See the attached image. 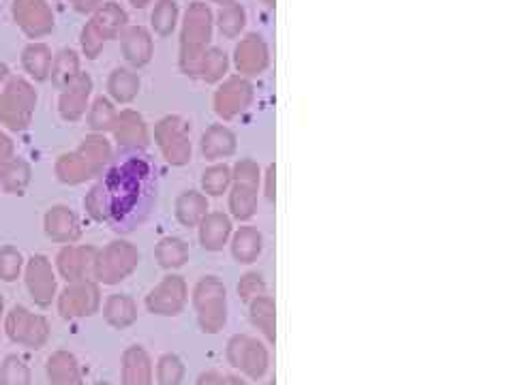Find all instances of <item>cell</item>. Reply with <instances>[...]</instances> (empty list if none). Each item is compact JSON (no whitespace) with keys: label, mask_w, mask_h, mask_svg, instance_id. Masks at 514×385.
<instances>
[{"label":"cell","mask_w":514,"mask_h":385,"mask_svg":"<svg viewBox=\"0 0 514 385\" xmlns=\"http://www.w3.org/2000/svg\"><path fill=\"white\" fill-rule=\"evenodd\" d=\"M159 191V171L142 150H123L91 192L92 215L114 232H133L146 221Z\"/></svg>","instance_id":"6da1fadb"},{"label":"cell","mask_w":514,"mask_h":385,"mask_svg":"<svg viewBox=\"0 0 514 385\" xmlns=\"http://www.w3.org/2000/svg\"><path fill=\"white\" fill-rule=\"evenodd\" d=\"M197 324L204 334H219L227 324V289L217 277H204L194 289Z\"/></svg>","instance_id":"7a4b0ae2"},{"label":"cell","mask_w":514,"mask_h":385,"mask_svg":"<svg viewBox=\"0 0 514 385\" xmlns=\"http://www.w3.org/2000/svg\"><path fill=\"white\" fill-rule=\"evenodd\" d=\"M183 65L186 73L195 75L200 73L202 59H204V45L210 39V12L204 4L195 3L194 7L186 13V24H185V35H183Z\"/></svg>","instance_id":"3957f363"},{"label":"cell","mask_w":514,"mask_h":385,"mask_svg":"<svg viewBox=\"0 0 514 385\" xmlns=\"http://www.w3.org/2000/svg\"><path fill=\"white\" fill-rule=\"evenodd\" d=\"M227 362L245 373L251 381H259L268 371L270 356L264 342L247 334H236L227 342Z\"/></svg>","instance_id":"277c9868"},{"label":"cell","mask_w":514,"mask_h":385,"mask_svg":"<svg viewBox=\"0 0 514 385\" xmlns=\"http://www.w3.org/2000/svg\"><path fill=\"white\" fill-rule=\"evenodd\" d=\"M186 300H189V287H186L185 279L178 274H170L150 291L146 306L153 315L176 317L183 313Z\"/></svg>","instance_id":"5b68a950"},{"label":"cell","mask_w":514,"mask_h":385,"mask_svg":"<svg viewBox=\"0 0 514 385\" xmlns=\"http://www.w3.org/2000/svg\"><path fill=\"white\" fill-rule=\"evenodd\" d=\"M157 139L161 150H163L165 159L171 165H186L191 161V153H194V145H191V133L189 124L180 118L171 116L165 118L157 129Z\"/></svg>","instance_id":"8992f818"},{"label":"cell","mask_w":514,"mask_h":385,"mask_svg":"<svg viewBox=\"0 0 514 385\" xmlns=\"http://www.w3.org/2000/svg\"><path fill=\"white\" fill-rule=\"evenodd\" d=\"M7 330L13 341L22 342L30 350H39L48 341V324H45L43 317L30 315L22 306H15L13 313L9 315Z\"/></svg>","instance_id":"52a82bcc"},{"label":"cell","mask_w":514,"mask_h":385,"mask_svg":"<svg viewBox=\"0 0 514 385\" xmlns=\"http://www.w3.org/2000/svg\"><path fill=\"white\" fill-rule=\"evenodd\" d=\"M251 103V86L241 77H232L223 84L215 95V112L223 121H232L242 114Z\"/></svg>","instance_id":"ba28073f"},{"label":"cell","mask_w":514,"mask_h":385,"mask_svg":"<svg viewBox=\"0 0 514 385\" xmlns=\"http://www.w3.org/2000/svg\"><path fill=\"white\" fill-rule=\"evenodd\" d=\"M97 306H99V291L95 285L91 283L75 285V287H69L62 294L60 315L65 317V319L92 315L97 310Z\"/></svg>","instance_id":"9c48e42d"},{"label":"cell","mask_w":514,"mask_h":385,"mask_svg":"<svg viewBox=\"0 0 514 385\" xmlns=\"http://www.w3.org/2000/svg\"><path fill=\"white\" fill-rule=\"evenodd\" d=\"M197 227H200V244L210 253L221 251L232 236V218L223 212H209Z\"/></svg>","instance_id":"30bf717a"},{"label":"cell","mask_w":514,"mask_h":385,"mask_svg":"<svg viewBox=\"0 0 514 385\" xmlns=\"http://www.w3.org/2000/svg\"><path fill=\"white\" fill-rule=\"evenodd\" d=\"M123 385H153V362L142 347H129L124 351Z\"/></svg>","instance_id":"8fae6325"},{"label":"cell","mask_w":514,"mask_h":385,"mask_svg":"<svg viewBox=\"0 0 514 385\" xmlns=\"http://www.w3.org/2000/svg\"><path fill=\"white\" fill-rule=\"evenodd\" d=\"M236 153V135L223 124H215L202 135V154L209 161H221Z\"/></svg>","instance_id":"7c38bea8"},{"label":"cell","mask_w":514,"mask_h":385,"mask_svg":"<svg viewBox=\"0 0 514 385\" xmlns=\"http://www.w3.org/2000/svg\"><path fill=\"white\" fill-rule=\"evenodd\" d=\"M249 319L266 336L268 342L277 341V304H274V298L264 294L249 302Z\"/></svg>","instance_id":"4fadbf2b"},{"label":"cell","mask_w":514,"mask_h":385,"mask_svg":"<svg viewBox=\"0 0 514 385\" xmlns=\"http://www.w3.org/2000/svg\"><path fill=\"white\" fill-rule=\"evenodd\" d=\"M264 240L262 233L257 232V227L245 225L238 229L232 238V255L238 263H256L257 257L262 255Z\"/></svg>","instance_id":"5bb4252c"},{"label":"cell","mask_w":514,"mask_h":385,"mask_svg":"<svg viewBox=\"0 0 514 385\" xmlns=\"http://www.w3.org/2000/svg\"><path fill=\"white\" fill-rule=\"evenodd\" d=\"M266 62H268V51L259 36L256 35L247 36V39L238 45L236 65L241 71L249 73V75H256V73H259L264 67H266Z\"/></svg>","instance_id":"9a60e30c"},{"label":"cell","mask_w":514,"mask_h":385,"mask_svg":"<svg viewBox=\"0 0 514 385\" xmlns=\"http://www.w3.org/2000/svg\"><path fill=\"white\" fill-rule=\"evenodd\" d=\"M209 215V197L200 191H185L176 200V216L185 227H197L202 218Z\"/></svg>","instance_id":"2e32d148"},{"label":"cell","mask_w":514,"mask_h":385,"mask_svg":"<svg viewBox=\"0 0 514 385\" xmlns=\"http://www.w3.org/2000/svg\"><path fill=\"white\" fill-rule=\"evenodd\" d=\"M50 385H82L75 358L67 351H56L48 360Z\"/></svg>","instance_id":"e0dca14e"},{"label":"cell","mask_w":514,"mask_h":385,"mask_svg":"<svg viewBox=\"0 0 514 385\" xmlns=\"http://www.w3.org/2000/svg\"><path fill=\"white\" fill-rule=\"evenodd\" d=\"M230 210H232V216L238 218V221H249V218L256 216V210H257L256 186L233 182V186L230 191Z\"/></svg>","instance_id":"ac0fdd59"},{"label":"cell","mask_w":514,"mask_h":385,"mask_svg":"<svg viewBox=\"0 0 514 385\" xmlns=\"http://www.w3.org/2000/svg\"><path fill=\"white\" fill-rule=\"evenodd\" d=\"M106 319L107 324L118 327H129L138 319V309H135V302L127 295H112L106 304Z\"/></svg>","instance_id":"d6986e66"},{"label":"cell","mask_w":514,"mask_h":385,"mask_svg":"<svg viewBox=\"0 0 514 385\" xmlns=\"http://www.w3.org/2000/svg\"><path fill=\"white\" fill-rule=\"evenodd\" d=\"M135 262H138V255L131 248H124L123 253L112 255V263H101V268H99V280H103V283H118V280H123L131 272Z\"/></svg>","instance_id":"ffe728a7"},{"label":"cell","mask_w":514,"mask_h":385,"mask_svg":"<svg viewBox=\"0 0 514 385\" xmlns=\"http://www.w3.org/2000/svg\"><path fill=\"white\" fill-rule=\"evenodd\" d=\"M28 287H30V294H33V298L39 302L41 306H48L51 298H54V277H51V272L48 270V265L45 263H39V265H33V270H30V279H28Z\"/></svg>","instance_id":"44dd1931"},{"label":"cell","mask_w":514,"mask_h":385,"mask_svg":"<svg viewBox=\"0 0 514 385\" xmlns=\"http://www.w3.org/2000/svg\"><path fill=\"white\" fill-rule=\"evenodd\" d=\"M157 259L159 263L168 270L180 268V265H185L186 259H189V248H186V244L178 240V238H165L157 247Z\"/></svg>","instance_id":"7402d4cb"},{"label":"cell","mask_w":514,"mask_h":385,"mask_svg":"<svg viewBox=\"0 0 514 385\" xmlns=\"http://www.w3.org/2000/svg\"><path fill=\"white\" fill-rule=\"evenodd\" d=\"M232 169L227 165H210L209 169L202 174V189H204L206 195L212 197H221L223 192L230 189L232 185Z\"/></svg>","instance_id":"603a6c76"},{"label":"cell","mask_w":514,"mask_h":385,"mask_svg":"<svg viewBox=\"0 0 514 385\" xmlns=\"http://www.w3.org/2000/svg\"><path fill=\"white\" fill-rule=\"evenodd\" d=\"M185 379V364L176 353H165L157 364L159 385H180Z\"/></svg>","instance_id":"cb8c5ba5"},{"label":"cell","mask_w":514,"mask_h":385,"mask_svg":"<svg viewBox=\"0 0 514 385\" xmlns=\"http://www.w3.org/2000/svg\"><path fill=\"white\" fill-rule=\"evenodd\" d=\"M225 69H227L225 54H221L219 50H210L209 54H204V59H202L200 73L204 75L206 82L219 80L223 73H225Z\"/></svg>","instance_id":"d4e9b609"},{"label":"cell","mask_w":514,"mask_h":385,"mask_svg":"<svg viewBox=\"0 0 514 385\" xmlns=\"http://www.w3.org/2000/svg\"><path fill=\"white\" fill-rule=\"evenodd\" d=\"M264 294H266V283H264L262 274L247 272L238 283V295H241L242 302H253Z\"/></svg>","instance_id":"484cf974"},{"label":"cell","mask_w":514,"mask_h":385,"mask_svg":"<svg viewBox=\"0 0 514 385\" xmlns=\"http://www.w3.org/2000/svg\"><path fill=\"white\" fill-rule=\"evenodd\" d=\"M232 180L241 182V185H249V186H259V180H262V171H259L257 163L251 159H242L233 165L232 169Z\"/></svg>","instance_id":"4316f807"},{"label":"cell","mask_w":514,"mask_h":385,"mask_svg":"<svg viewBox=\"0 0 514 385\" xmlns=\"http://www.w3.org/2000/svg\"><path fill=\"white\" fill-rule=\"evenodd\" d=\"M3 385H28L30 383V373L18 358H9L7 364L3 366Z\"/></svg>","instance_id":"83f0119b"},{"label":"cell","mask_w":514,"mask_h":385,"mask_svg":"<svg viewBox=\"0 0 514 385\" xmlns=\"http://www.w3.org/2000/svg\"><path fill=\"white\" fill-rule=\"evenodd\" d=\"M153 22L161 35H168L176 22V3L174 0H161L157 12L153 13Z\"/></svg>","instance_id":"f1b7e54d"},{"label":"cell","mask_w":514,"mask_h":385,"mask_svg":"<svg viewBox=\"0 0 514 385\" xmlns=\"http://www.w3.org/2000/svg\"><path fill=\"white\" fill-rule=\"evenodd\" d=\"M221 30L227 36H233L245 24V12L241 7H227L221 12Z\"/></svg>","instance_id":"f546056e"},{"label":"cell","mask_w":514,"mask_h":385,"mask_svg":"<svg viewBox=\"0 0 514 385\" xmlns=\"http://www.w3.org/2000/svg\"><path fill=\"white\" fill-rule=\"evenodd\" d=\"M195 385H227V379L223 377L221 373L209 371V373L200 374V379H197Z\"/></svg>","instance_id":"4dcf8cb0"},{"label":"cell","mask_w":514,"mask_h":385,"mask_svg":"<svg viewBox=\"0 0 514 385\" xmlns=\"http://www.w3.org/2000/svg\"><path fill=\"white\" fill-rule=\"evenodd\" d=\"M266 197L274 200V165H270L266 171Z\"/></svg>","instance_id":"1f68e13d"},{"label":"cell","mask_w":514,"mask_h":385,"mask_svg":"<svg viewBox=\"0 0 514 385\" xmlns=\"http://www.w3.org/2000/svg\"><path fill=\"white\" fill-rule=\"evenodd\" d=\"M225 379H227V385H249L245 379L236 377V374H230V377H225Z\"/></svg>","instance_id":"d6a6232c"},{"label":"cell","mask_w":514,"mask_h":385,"mask_svg":"<svg viewBox=\"0 0 514 385\" xmlns=\"http://www.w3.org/2000/svg\"><path fill=\"white\" fill-rule=\"evenodd\" d=\"M95 385H110V383H103V381H101V383H95Z\"/></svg>","instance_id":"836d02e7"},{"label":"cell","mask_w":514,"mask_h":385,"mask_svg":"<svg viewBox=\"0 0 514 385\" xmlns=\"http://www.w3.org/2000/svg\"><path fill=\"white\" fill-rule=\"evenodd\" d=\"M0 310H3V300H0Z\"/></svg>","instance_id":"e575fe53"},{"label":"cell","mask_w":514,"mask_h":385,"mask_svg":"<svg viewBox=\"0 0 514 385\" xmlns=\"http://www.w3.org/2000/svg\"><path fill=\"white\" fill-rule=\"evenodd\" d=\"M262 385H274V383H262Z\"/></svg>","instance_id":"d590c367"},{"label":"cell","mask_w":514,"mask_h":385,"mask_svg":"<svg viewBox=\"0 0 514 385\" xmlns=\"http://www.w3.org/2000/svg\"><path fill=\"white\" fill-rule=\"evenodd\" d=\"M219 3H227V0H219Z\"/></svg>","instance_id":"8d00e7d4"},{"label":"cell","mask_w":514,"mask_h":385,"mask_svg":"<svg viewBox=\"0 0 514 385\" xmlns=\"http://www.w3.org/2000/svg\"><path fill=\"white\" fill-rule=\"evenodd\" d=\"M268 3H270V0H268Z\"/></svg>","instance_id":"74e56055"}]
</instances>
